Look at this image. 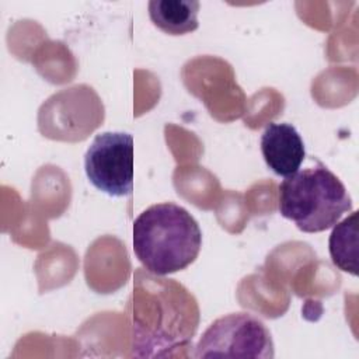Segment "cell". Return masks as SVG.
Listing matches in <instances>:
<instances>
[{"instance_id": "6da1fadb", "label": "cell", "mask_w": 359, "mask_h": 359, "mask_svg": "<svg viewBox=\"0 0 359 359\" xmlns=\"http://www.w3.org/2000/svg\"><path fill=\"white\" fill-rule=\"evenodd\" d=\"M201 247L198 222L177 203L151 205L133 223V251L150 273L164 276L185 269L198 258Z\"/></svg>"}, {"instance_id": "7a4b0ae2", "label": "cell", "mask_w": 359, "mask_h": 359, "mask_svg": "<svg viewBox=\"0 0 359 359\" xmlns=\"http://www.w3.org/2000/svg\"><path fill=\"white\" fill-rule=\"evenodd\" d=\"M278 208L304 233L331 229L352 210V199L342 181L323 163L297 170L279 185Z\"/></svg>"}, {"instance_id": "3957f363", "label": "cell", "mask_w": 359, "mask_h": 359, "mask_svg": "<svg viewBox=\"0 0 359 359\" xmlns=\"http://www.w3.org/2000/svg\"><path fill=\"white\" fill-rule=\"evenodd\" d=\"M195 358L272 359L273 341L266 325L251 313H230L216 318L202 334Z\"/></svg>"}, {"instance_id": "277c9868", "label": "cell", "mask_w": 359, "mask_h": 359, "mask_svg": "<svg viewBox=\"0 0 359 359\" xmlns=\"http://www.w3.org/2000/svg\"><path fill=\"white\" fill-rule=\"evenodd\" d=\"M88 181L101 192L122 198L133 191V137L126 132L97 135L84 154Z\"/></svg>"}, {"instance_id": "5b68a950", "label": "cell", "mask_w": 359, "mask_h": 359, "mask_svg": "<svg viewBox=\"0 0 359 359\" xmlns=\"http://www.w3.org/2000/svg\"><path fill=\"white\" fill-rule=\"evenodd\" d=\"M261 153L266 165L280 177L300 170L306 157L304 142L299 130L287 122H271L261 135Z\"/></svg>"}, {"instance_id": "8992f818", "label": "cell", "mask_w": 359, "mask_h": 359, "mask_svg": "<svg viewBox=\"0 0 359 359\" xmlns=\"http://www.w3.org/2000/svg\"><path fill=\"white\" fill-rule=\"evenodd\" d=\"M199 1L196 0H151L149 17L163 32L184 35L198 28Z\"/></svg>"}, {"instance_id": "52a82bcc", "label": "cell", "mask_w": 359, "mask_h": 359, "mask_svg": "<svg viewBox=\"0 0 359 359\" xmlns=\"http://www.w3.org/2000/svg\"><path fill=\"white\" fill-rule=\"evenodd\" d=\"M328 250L332 264L353 276L358 275V212H352L342 222L332 226Z\"/></svg>"}]
</instances>
